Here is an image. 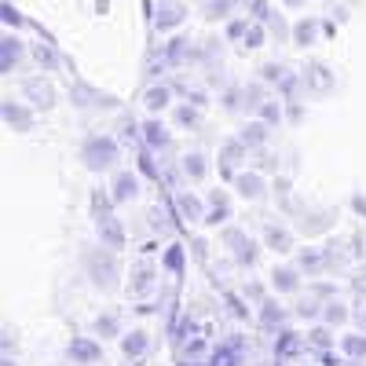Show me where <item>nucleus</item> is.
<instances>
[{"instance_id":"56","label":"nucleus","mask_w":366,"mask_h":366,"mask_svg":"<svg viewBox=\"0 0 366 366\" xmlns=\"http://www.w3.org/2000/svg\"><path fill=\"white\" fill-rule=\"evenodd\" d=\"M246 29H249V22H246V19H238V22L227 26V37H231V41H242V37H246Z\"/></svg>"},{"instance_id":"1","label":"nucleus","mask_w":366,"mask_h":366,"mask_svg":"<svg viewBox=\"0 0 366 366\" xmlns=\"http://www.w3.org/2000/svg\"><path fill=\"white\" fill-rule=\"evenodd\" d=\"M114 198L103 194V191H92V217H96V234L107 249L121 253L125 249V227H121V220L114 217Z\"/></svg>"},{"instance_id":"54","label":"nucleus","mask_w":366,"mask_h":366,"mask_svg":"<svg viewBox=\"0 0 366 366\" xmlns=\"http://www.w3.org/2000/svg\"><path fill=\"white\" fill-rule=\"evenodd\" d=\"M308 293H312V297H319V300H333V297H337V286H330V282H315Z\"/></svg>"},{"instance_id":"31","label":"nucleus","mask_w":366,"mask_h":366,"mask_svg":"<svg viewBox=\"0 0 366 366\" xmlns=\"http://www.w3.org/2000/svg\"><path fill=\"white\" fill-rule=\"evenodd\" d=\"M19 59H22V44H19L15 37H4V41H0V70L11 74V70L19 66Z\"/></svg>"},{"instance_id":"36","label":"nucleus","mask_w":366,"mask_h":366,"mask_svg":"<svg viewBox=\"0 0 366 366\" xmlns=\"http://www.w3.org/2000/svg\"><path fill=\"white\" fill-rule=\"evenodd\" d=\"M264 103H267V88H264V81L257 77V81H249V84H246V110H249V114H257Z\"/></svg>"},{"instance_id":"39","label":"nucleus","mask_w":366,"mask_h":366,"mask_svg":"<svg viewBox=\"0 0 366 366\" xmlns=\"http://www.w3.org/2000/svg\"><path fill=\"white\" fill-rule=\"evenodd\" d=\"M333 326H312L308 330V348H315V352H330V345H333V333H330Z\"/></svg>"},{"instance_id":"5","label":"nucleus","mask_w":366,"mask_h":366,"mask_svg":"<svg viewBox=\"0 0 366 366\" xmlns=\"http://www.w3.org/2000/svg\"><path fill=\"white\" fill-rule=\"evenodd\" d=\"M246 154H249V147L242 143L238 136H227V139L220 143V154H217V169H220V179H231V183H234V176L242 172L238 165L246 162Z\"/></svg>"},{"instance_id":"38","label":"nucleus","mask_w":366,"mask_h":366,"mask_svg":"<svg viewBox=\"0 0 366 366\" xmlns=\"http://www.w3.org/2000/svg\"><path fill=\"white\" fill-rule=\"evenodd\" d=\"M220 103H224V110H231V114H238V110H246V84H231V88H224V96H220Z\"/></svg>"},{"instance_id":"52","label":"nucleus","mask_w":366,"mask_h":366,"mask_svg":"<svg viewBox=\"0 0 366 366\" xmlns=\"http://www.w3.org/2000/svg\"><path fill=\"white\" fill-rule=\"evenodd\" d=\"M224 297H227V304H231V315H234V319H249L246 300H242V297H234V293H224Z\"/></svg>"},{"instance_id":"43","label":"nucleus","mask_w":366,"mask_h":366,"mask_svg":"<svg viewBox=\"0 0 366 366\" xmlns=\"http://www.w3.org/2000/svg\"><path fill=\"white\" fill-rule=\"evenodd\" d=\"M183 59H191V41H183V37L169 41V48H165V63H183Z\"/></svg>"},{"instance_id":"55","label":"nucleus","mask_w":366,"mask_h":366,"mask_svg":"<svg viewBox=\"0 0 366 366\" xmlns=\"http://www.w3.org/2000/svg\"><path fill=\"white\" fill-rule=\"evenodd\" d=\"M348 205H352V212H355L359 220H366V194H362V191H355V194L348 198Z\"/></svg>"},{"instance_id":"7","label":"nucleus","mask_w":366,"mask_h":366,"mask_svg":"<svg viewBox=\"0 0 366 366\" xmlns=\"http://www.w3.org/2000/svg\"><path fill=\"white\" fill-rule=\"evenodd\" d=\"M246 362V337L242 333H231V337L209 355V366H242Z\"/></svg>"},{"instance_id":"61","label":"nucleus","mask_w":366,"mask_h":366,"mask_svg":"<svg viewBox=\"0 0 366 366\" xmlns=\"http://www.w3.org/2000/svg\"><path fill=\"white\" fill-rule=\"evenodd\" d=\"M176 366H209V359H183V355H179Z\"/></svg>"},{"instance_id":"2","label":"nucleus","mask_w":366,"mask_h":366,"mask_svg":"<svg viewBox=\"0 0 366 366\" xmlns=\"http://www.w3.org/2000/svg\"><path fill=\"white\" fill-rule=\"evenodd\" d=\"M84 271H88L92 286L103 290V293H114L117 282H121V260H117V253L107 249V246L84 249Z\"/></svg>"},{"instance_id":"45","label":"nucleus","mask_w":366,"mask_h":366,"mask_svg":"<svg viewBox=\"0 0 366 366\" xmlns=\"http://www.w3.org/2000/svg\"><path fill=\"white\" fill-rule=\"evenodd\" d=\"M286 70H290V66H282V63H264L257 74H260V81H264V84H279V81L286 77Z\"/></svg>"},{"instance_id":"62","label":"nucleus","mask_w":366,"mask_h":366,"mask_svg":"<svg viewBox=\"0 0 366 366\" xmlns=\"http://www.w3.org/2000/svg\"><path fill=\"white\" fill-rule=\"evenodd\" d=\"M4 22H8V26H11V22H15V26H19V22H22V19H19V15H15V11H11V8H4Z\"/></svg>"},{"instance_id":"37","label":"nucleus","mask_w":366,"mask_h":366,"mask_svg":"<svg viewBox=\"0 0 366 366\" xmlns=\"http://www.w3.org/2000/svg\"><path fill=\"white\" fill-rule=\"evenodd\" d=\"M315 34H319V22L315 19H304V22L293 26V44L308 48V44H315Z\"/></svg>"},{"instance_id":"12","label":"nucleus","mask_w":366,"mask_h":366,"mask_svg":"<svg viewBox=\"0 0 366 366\" xmlns=\"http://www.w3.org/2000/svg\"><path fill=\"white\" fill-rule=\"evenodd\" d=\"M333 220H337V217H333V209H304V212H300V220H297V231L312 238V234L330 231Z\"/></svg>"},{"instance_id":"40","label":"nucleus","mask_w":366,"mask_h":366,"mask_svg":"<svg viewBox=\"0 0 366 366\" xmlns=\"http://www.w3.org/2000/svg\"><path fill=\"white\" fill-rule=\"evenodd\" d=\"M183 264H187V249H183V246H169V249L162 253V267H165V271L179 274Z\"/></svg>"},{"instance_id":"25","label":"nucleus","mask_w":366,"mask_h":366,"mask_svg":"<svg viewBox=\"0 0 366 366\" xmlns=\"http://www.w3.org/2000/svg\"><path fill=\"white\" fill-rule=\"evenodd\" d=\"M179 172L187 176L191 183H202L209 176V158L202 154V150H187V154L179 158Z\"/></svg>"},{"instance_id":"10","label":"nucleus","mask_w":366,"mask_h":366,"mask_svg":"<svg viewBox=\"0 0 366 366\" xmlns=\"http://www.w3.org/2000/svg\"><path fill=\"white\" fill-rule=\"evenodd\" d=\"M205 202H209L205 227H227V220H231V194L217 187V191H209V194H205Z\"/></svg>"},{"instance_id":"15","label":"nucleus","mask_w":366,"mask_h":366,"mask_svg":"<svg viewBox=\"0 0 366 366\" xmlns=\"http://www.w3.org/2000/svg\"><path fill=\"white\" fill-rule=\"evenodd\" d=\"M22 92H26V99L34 103L37 110H51L55 107V88L44 77H26L22 81Z\"/></svg>"},{"instance_id":"51","label":"nucleus","mask_w":366,"mask_h":366,"mask_svg":"<svg viewBox=\"0 0 366 366\" xmlns=\"http://www.w3.org/2000/svg\"><path fill=\"white\" fill-rule=\"evenodd\" d=\"M242 297L253 300V304H260V300H267V290H264L260 282H246V286H242Z\"/></svg>"},{"instance_id":"24","label":"nucleus","mask_w":366,"mask_h":366,"mask_svg":"<svg viewBox=\"0 0 366 366\" xmlns=\"http://www.w3.org/2000/svg\"><path fill=\"white\" fill-rule=\"evenodd\" d=\"M238 139L246 143L249 150H264L267 139H271V125L257 117V121H249V125H242V129H238Z\"/></svg>"},{"instance_id":"59","label":"nucleus","mask_w":366,"mask_h":366,"mask_svg":"<svg viewBox=\"0 0 366 366\" xmlns=\"http://www.w3.org/2000/svg\"><path fill=\"white\" fill-rule=\"evenodd\" d=\"M11 345H15V333H11V326H4V341H0V348H4V355H11Z\"/></svg>"},{"instance_id":"13","label":"nucleus","mask_w":366,"mask_h":366,"mask_svg":"<svg viewBox=\"0 0 366 366\" xmlns=\"http://www.w3.org/2000/svg\"><path fill=\"white\" fill-rule=\"evenodd\" d=\"M0 114H4V125L15 129V132H29V129H34V110H29L26 103L4 99V103H0Z\"/></svg>"},{"instance_id":"8","label":"nucleus","mask_w":366,"mask_h":366,"mask_svg":"<svg viewBox=\"0 0 366 366\" xmlns=\"http://www.w3.org/2000/svg\"><path fill=\"white\" fill-rule=\"evenodd\" d=\"M70 99H74V107H103V110L117 107V96H110V92H99V88H92V84H84V81L70 84Z\"/></svg>"},{"instance_id":"34","label":"nucleus","mask_w":366,"mask_h":366,"mask_svg":"<svg viewBox=\"0 0 366 366\" xmlns=\"http://www.w3.org/2000/svg\"><path fill=\"white\" fill-rule=\"evenodd\" d=\"M322 304H326V300H319V297L308 293V300H297V304H293V315L304 319V322H315V319H322Z\"/></svg>"},{"instance_id":"17","label":"nucleus","mask_w":366,"mask_h":366,"mask_svg":"<svg viewBox=\"0 0 366 366\" xmlns=\"http://www.w3.org/2000/svg\"><path fill=\"white\" fill-rule=\"evenodd\" d=\"M154 279H158V271H154V264H147V260H143V264H136V267H132V279H129V297L143 300V297H147L150 290L158 286Z\"/></svg>"},{"instance_id":"53","label":"nucleus","mask_w":366,"mask_h":366,"mask_svg":"<svg viewBox=\"0 0 366 366\" xmlns=\"http://www.w3.org/2000/svg\"><path fill=\"white\" fill-rule=\"evenodd\" d=\"M286 103V99H282ZM286 121H293V125H300V121H304V103L300 99H290L286 103Z\"/></svg>"},{"instance_id":"6","label":"nucleus","mask_w":366,"mask_h":366,"mask_svg":"<svg viewBox=\"0 0 366 366\" xmlns=\"http://www.w3.org/2000/svg\"><path fill=\"white\" fill-rule=\"evenodd\" d=\"M300 77H304V88H308L312 96H330V92L337 88V74H333L326 63H319V59H312V63H304Z\"/></svg>"},{"instance_id":"48","label":"nucleus","mask_w":366,"mask_h":366,"mask_svg":"<svg viewBox=\"0 0 366 366\" xmlns=\"http://www.w3.org/2000/svg\"><path fill=\"white\" fill-rule=\"evenodd\" d=\"M359 290V300H355V308H352V319L359 330H366V286H355Z\"/></svg>"},{"instance_id":"28","label":"nucleus","mask_w":366,"mask_h":366,"mask_svg":"<svg viewBox=\"0 0 366 366\" xmlns=\"http://www.w3.org/2000/svg\"><path fill=\"white\" fill-rule=\"evenodd\" d=\"M183 15H187V11H183L179 0H158V26H162V29L179 26V22H183Z\"/></svg>"},{"instance_id":"11","label":"nucleus","mask_w":366,"mask_h":366,"mask_svg":"<svg viewBox=\"0 0 366 366\" xmlns=\"http://www.w3.org/2000/svg\"><path fill=\"white\" fill-rule=\"evenodd\" d=\"M136 194H139V172H132V169L117 172L114 183H110V198H114V205H129V202H136Z\"/></svg>"},{"instance_id":"14","label":"nucleus","mask_w":366,"mask_h":366,"mask_svg":"<svg viewBox=\"0 0 366 366\" xmlns=\"http://www.w3.org/2000/svg\"><path fill=\"white\" fill-rule=\"evenodd\" d=\"M300 267L297 264H274L271 267V290L274 293H300Z\"/></svg>"},{"instance_id":"63","label":"nucleus","mask_w":366,"mask_h":366,"mask_svg":"<svg viewBox=\"0 0 366 366\" xmlns=\"http://www.w3.org/2000/svg\"><path fill=\"white\" fill-rule=\"evenodd\" d=\"M286 4H290V8H297V4H300V0H286Z\"/></svg>"},{"instance_id":"32","label":"nucleus","mask_w":366,"mask_h":366,"mask_svg":"<svg viewBox=\"0 0 366 366\" xmlns=\"http://www.w3.org/2000/svg\"><path fill=\"white\" fill-rule=\"evenodd\" d=\"M271 191H274V202H279V209H282V212H297V205H293V183H290V176H274Z\"/></svg>"},{"instance_id":"23","label":"nucleus","mask_w":366,"mask_h":366,"mask_svg":"<svg viewBox=\"0 0 366 366\" xmlns=\"http://www.w3.org/2000/svg\"><path fill=\"white\" fill-rule=\"evenodd\" d=\"M297 267L308 274V279H315V274H322L330 267V257H326V249H315V246L297 249Z\"/></svg>"},{"instance_id":"49","label":"nucleus","mask_w":366,"mask_h":366,"mask_svg":"<svg viewBox=\"0 0 366 366\" xmlns=\"http://www.w3.org/2000/svg\"><path fill=\"white\" fill-rule=\"evenodd\" d=\"M147 220H150V227H154V231H162V234H165V231L172 227V224H169V217H165V209H162V205H154V209H150V217H147Z\"/></svg>"},{"instance_id":"42","label":"nucleus","mask_w":366,"mask_h":366,"mask_svg":"<svg viewBox=\"0 0 366 366\" xmlns=\"http://www.w3.org/2000/svg\"><path fill=\"white\" fill-rule=\"evenodd\" d=\"M96 333H99V337H121V319L114 312H103L96 319Z\"/></svg>"},{"instance_id":"57","label":"nucleus","mask_w":366,"mask_h":366,"mask_svg":"<svg viewBox=\"0 0 366 366\" xmlns=\"http://www.w3.org/2000/svg\"><path fill=\"white\" fill-rule=\"evenodd\" d=\"M34 55H37V63H41L44 70H51V66H55V55H51V48H44V44H41Z\"/></svg>"},{"instance_id":"60","label":"nucleus","mask_w":366,"mask_h":366,"mask_svg":"<svg viewBox=\"0 0 366 366\" xmlns=\"http://www.w3.org/2000/svg\"><path fill=\"white\" fill-rule=\"evenodd\" d=\"M319 359H322V366H345L337 355H333V352H319Z\"/></svg>"},{"instance_id":"41","label":"nucleus","mask_w":366,"mask_h":366,"mask_svg":"<svg viewBox=\"0 0 366 366\" xmlns=\"http://www.w3.org/2000/svg\"><path fill=\"white\" fill-rule=\"evenodd\" d=\"M136 165H139V176H147V179H162V169H158V162H154V154H150V147H147V143H143V150H139Z\"/></svg>"},{"instance_id":"20","label":"nucleus","mask_w":366,"mask_h":366,"mask_svg":"<svg viewBox=\"0 0 366 366\" xmlns=\"http://www.w3.org/2000/svg\"><path fill=\"white\" fill-rule=\"evenodd\" d=\"M304 348H308V341H304L300 333L286 330V326L279 330V337H274V359H282V362H286V359H297Z\"/></svg>"},{"instance_id":"33","label":"nucleus","mask_w":366,"mask_h":366,"mask_svg":"<svg viewBox=\"0 0 366 366\" xmlns=\"http://www.w3.org/2000/svg\"><path fill=\"white\" fill-rule=\"evenodd\" d=\"M172 117H176L179 129H198V125H202V107H198V103H179V107L172 110Z\"/></svg>"},{"instance_id":"3","label":"nucleus","mask_w":366,"mask_h":366,"mask_svg":"<svg viewBox=\"0 0 366 366\" xmlns=\"http://www.w3.org/2000/svg\"><path fill=\"white\" fill-rule=\"evenodd\" d=\"M117 158H121V147H117L114 136L96 132V136H88L81 143V162H84L88 172H110L117 165Z\"/></svg>"},{"instance_id":"26","label":"nucleus","mask_w":366,"mask_h":366,"mask_svg":"<svg viewBox=\"0 0 366 366\" xmlns=\"http://www.w3.org/2000/svg\"><path fill=\"white\" fill-rule=\"evenodd\" d=\"M121 352H125V359H143L147 348H150V333L147 330H129V333H121Z\"/></svg>"},{"instance_id":"18","label":"nucleus","mask_w":366,"mask_h":366,"mask_svg":"<svg viewBox=\"0 0 366 366\" xmlns=\"http://www.w3.org/2000/svg\"><path fill=\"white\" fill-rule=\"evenodd\" d=\"M66 355H70L74 362H81V366H92V362L103 359V345L92 341V337H74V341L66 345Z\"/></svg>"},{"instance_id":"22","label":"nucleus","mask_w":366,"mask_h":366,"mask_svg":"<svg viewBox=\"0 0 366 366\" xmlns=\"http://www.w3.org/2000/svg\"><path fill=\"white\" fill-rule=\"evenodd\" d=\"M257 308H260V312H257V322H260L264 330H282V326H286V315H290V312H286V308H282V304L274 300V297L260 300Z\"/></svg>"},{"instance_id":"30","label":"nucleus","mask_w":366,"mask_h":366,"mask_svg":"<svg viewBox=\"0 0 366 366\" xmlns=\"http://www.w3.org/2000/svg\"><path fill=\"white\" fill-rule=\"evenodd\" d=\"M341 352L352 359V362H359V359H366V330H355V333H345L341 337Z\"/></svg>"},{"instance_id":"29","label":"nucleus","mask_w":366,"mask_h":366,"mask_svg":"<svg viewBox=\"0 0 366 366\" xmlns=\"http://www.w3.org/2000/svg\"><path fill=\"white\" fill-rule=\"evenodd\" d=\"M348 319H352V308H348L345 300L333 297V300H326V304H322V322H326V326H345Z\"/></svg>"},{"instance_id":"9","label":"nucleus","mask_w":366,"mask_h":366,"mask_svg":"<svg viewBox=\"0 0 366 366\" xmlns=\"http://www.w3.org/2000/svg\"><path fill=\"white\" fill-rule=\"evenodd\" d=\"M264 246L267 249H274V253H293L297 249V238H293V231L286 227V224H279V220H264Z\"/></svg>"},{"instance_id":"58","label":"nucleus","mask_w":366,"mask_h":366,"mask_svg":"<svg viewBox=\"0 0 366 366\" xmlns=\"http://www.w3.org/2000/svg\"><path fill=\"white\" fill-rule=\"evenodd\" d=\"M205 249H209V246H205L202 238H191V253H194V260H205Z\"/></svg>"},{"instance_id":"21","label":"nucleus","mask_w":366,"mask_h":366,"mask_svg":"<svg viewBox=\"0 0 366 366\" xmlns=\"http://www.w3.org/2000/svg\"><path fill=\"white\" fill-rule=\"evenodd\" d=\"M143 143H147L150 150H169V147H172V136H169V129L162 125V117L150 114V117L143 121Z\"/></svg>"},{"instance_id":"47","label":"nucleus","mask_w":366,"mask_h":366,"mask_svg":"<svg viewBox=\"0 0 366 366\" xmlns=\"http://www.w3.org/2000/svg\"><path fill=\"white\" fill-rule=\"evenodd\" d=\"M234 8V0H205V15L209 19H227Z\"/></svg>"},{"instance_id":"4","label":"nucleus","mask_w":366,"mask_h":366,"mask_svg":"<svg viewBox=\"0 0 366 366\" xmlns=\"http://www.w3.org/2000/svg\"><path fill=\"white\" fill-rule=\"evenodd\" d=\"M220 238H224V246L231 249V257H234V264L238 267H253L257 260H260V242L249 234V231H242V227H224L220 231Z\"/></svg>"},{"instance_id":"27","label":"nucleus","mask_w":366,"mask_h":366,"mask_svg":"<svg viewBox=\"0 0 366 366\" xmlns=\"http://www.w3.org/2000/svg\"><path fill=\"white\" fill-rule=\"evenodd\" d=\"M169 99H172V88L169 84H150L147 88V96H143V107H147V114H162V110H169Z\"/></svg>"},{"instance_id":"35","label":"nucleus","mask_w":366,"mask_h":366,"mask_svg":"<svg viewBox=\"0 0 366 366\" xmlns=\"http://www.w3.org/2000/svg\"><path fill=\"white\" fill-rule=\"evenodd\" d=\"M257 117H260V121H267L271 129H279L282 121H286V103H274V99H267V103L257 110Z\"/></svg>"},{"instance_id":"44","label":"nucleus","mask_w":366,"mask_h":366,"mask_svg":"<svg viewBox=\"0 0 366 366\" xmlns=\"http://www.w3.org/2000/svg\"><path fill=\"white\" fill-rule=\"evenodd\" d=\"M194 330H198V326H194L191 315H187V319H179V322L172 326V341H176V348H179L183 341H191V337H194Z\"/></svg>"},{"instance_id":"19","label":"nucleus","mask_w":366,"mask_h":366,"mask_svg":"<svg viewBox=\"0 0 366 366\" xmlns=\"http://www.w3.org/2000/svg\"><path fill=\"white\" fill-rule=\"evenodd\" d=\"M234 191H238L242 198H246V202L264 198V191H267L264 172H257V169H249V172H238V176H234Z\"/></svg>"},{"instance_id":"16","label":"nucleus","mask_w":366,"mask_h":366,"mask_svg":"<svg viewBox=\"0 0 366 366\" xmlns=\"http://www.w3.org/2000/svg\"><path fill=\"white\" fill-rule=\"evenodd\" d=\"M176 212H179L183 220H191V224H205L209 202H202V198L191 194V191H176Z\"/></svg>"},{"instance_id":"50","label":"nucleus","mask_w":366,"mask_h":366,"mask_svg":"<svg viewBox=\"0 0 366 366\" xmlns=\"http://www.w3.org/2000/svg\"><path fill=\"white\" fill-rule=\"evenodd\" d=\"M242 41H246V48H260L264 44V26L249 22V29H246V37H242Z\"/></svg>"},{"instance_id":"46","label":"nucleus","mask_w":366,"mask_h":366,"mask_svg":"<svg viewBox=\"0 0 366 366\" xmlns=\"http://www.w3.org/2000/svg\"><path fill=\"white\" fill-rule=\"evenodd\" d=\"M205 352H209L205 337H191V341H183V345H179V355H183V359H202Z\"/></svg>"}]
</instances>
